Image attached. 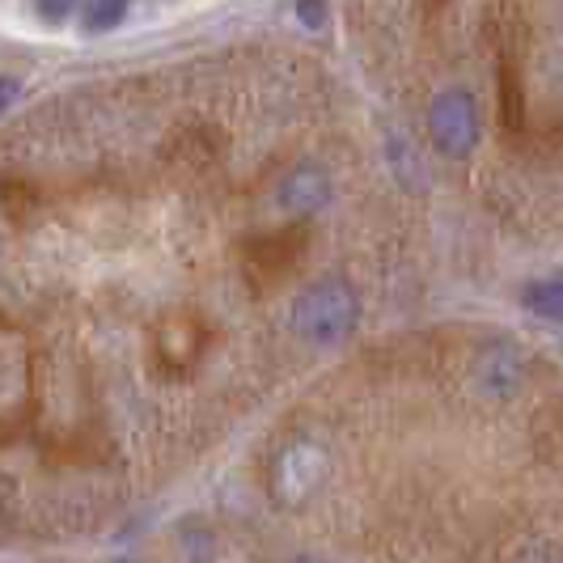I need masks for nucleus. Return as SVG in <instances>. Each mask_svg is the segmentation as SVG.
I'll list each match as a JSON object with an SVG mask.
<instances>
[{
  "instance_id": "f257e3e1",
  "label": "nucleus",
  "mask_w": 563,
  "mask_h": 563,
  "mask_svg": "<svg viewBox=\"0 0 563 563\" xmlns=\"http://www.w3.org/2000/svg\"><path fill=\"white\" fill-rule=\"evenodd\" d=\"M288 322H292V331L306 339V343L331 347V343H343V339L356 331V322H361V297L352 292L347 280H318L306 292H297Z\"/></svg>"
},
{
  "instance_id": "f03ea898",
  "label": "nucleus",
  "mask_w": 563,
  "mask_h": 563,
  "mask_svg": "<svg viewBox=\"0 0 563 563\" xmlns=\"http://www.w3.org/2000/svg\"><path fill=\"white\" fill-rule=\"evenodd\" d=\"M423 128H428V144H432L441 157L466 162V157L483 144L479 98H475L466 85H450V89L432 93L428 114H423Z\"/></svg>"
},
{
  "instance_id": "7ed1b4c3",
  "label": "nucleus",
  "mask_w": 563,
  "mask_h": 563,
  "mask_svg": "<svg viewBox=\"0 0 563 563\" xmlns=\"http://www.w3.org/2000/svg\"><path fill=\"white\" fill-rule=\"evenodd\" d=\"M327 475H331V453L322 450L318 441H292L272 466V496L284 508L306 505L313 492L327 483Z\"/></svg>"
},
{
  "instance_id": "20e7f679",
  "label": "nucleus",
  "mask_w": 563,
  "mask_h": 563,
  "mask_svg": "<svg viewBox=\"0 0 563 563\" xmlns=\"http://www.w3.org/2000/svg\"><path fill=\"white\" fill-rule=\"evenodd\" d=\"M331 174L322 166H297L284 174L280 183V208L292 217H313L331 203Z\"/></svg>"
},
{
  "instance_id": "39448f33",
  "label": "nucleus",
  "mask_w": 563,
  "mask_h": 563,
  "mask_svg": "<svg viewBox=\"0 0 563 563\" xmlns=\"http://www.w3.org/2000/svg\"><path fill=\"white\" fill-rule=\"evenodd\" d=\"M521 377H526V361H521V352H517L512 343H492V347H483L479 365H475V382H479L483 395H492V398L517 395Z\"/></svg>"
},
{
  "instance_id": "423d86ee",
  "label": "nucleus",
  "mask_w": 563,
  "mask_h": 563,
  "mask_svg": "<svg viewBox=\"0 0 563 563\" xmlns=\"http://www.w3.org/2000/svg\"><path fill=\"white\" fill-rule=\"evenodd\" d=\"M521 306L551 322V327H563V276H542V280H530L521 288Z\"/></svg>"
},
{
  "instance_id": "0eeeda50",
  "label": "nucleus",
  "mask_w": 563,
  "mask_h": 563,
  "mask_svg": "<svg viewBox=\"0 0 563 563\" xmlns=\"http://www.w3.org/2000/svg\"><path fill=\"white\" fill-rule=\"evenodd\" d=\"M128 4L132 0H85L81 9V26L93 30V34H102V30H114L123 18H128Z\"/></svg>"
},
{
  "instance_id": "6e6552de",
  "label": "nucleus",
  "mask_w": 563,
  "mask_h": 563,
  "mask_svg": "<svg viewBox=\"0 0 563 563\" xmlns=\"http://www.w3.org/2000/svg\"><path fill=\"white\" fill-rule=\"evenodd\" d=\"M297 18H301V26L322 30L327 26V0H297Z\"/></svg>"
},
{
  "instance_id": "1a4fd4ad",
  "label": "nucleus",
  "mask_w": 563,
  "mask_h": 563,
  "mask_svg": "<svg viewBox=\"0 0 563 563\" xmlns=\"http://www.w3.org/2000/svg\"><path fill=\"white\" fill-rule=\"evenodd\" d=\"M34 4H38V18H43V22H52V26L68 22V13L77 9V0H34Z\"/></svg>"
},
{
  "instance_id": "9d476101",
  "label": "nucleus",
  "mask_w": 563,
  "mask_h": 563,
  "mask_svg": "<svg viewBox=\"0 0 563 563\" xmlns=\"http://www.w3.org/2000/svg\"><path fill=\"white\" fill-rule=\"evenodd\" d=\"M18 93H22V85L13 81V77H0V111H9L18 102Z\"/></svg>"
},
{
  "instance_id": "9b49d317",
  "label": "nucleus",
  "mask_w": 563,
  "mask_h": 563,
  "mask_svg": "<svg viewBox=\"0 0 563 563\" xmlns=\"http://www.w3.org/2000/svg\"><path fill=\"white\" fill-rule=\"evenodd\" d=\"M517 563H560V560H555L547 547H530V551H526V555H521Z\"/></svg>"
},
{
  "instance_id": "f8f14e48",
  "label": "nucleus",
  "mask_w": 563,
  "mask_h": 563,
  "mask_svg": "<svg viewBox=\"0 0 563 563\" xmlns=\"http://www.w3.org/2000/svg\"><path fill=\"white\" fill-rule=\"evenodd\" d=\"M297 563H322V560H310V555H301V560H297Z\"/></svg>"
}]
</instances>
